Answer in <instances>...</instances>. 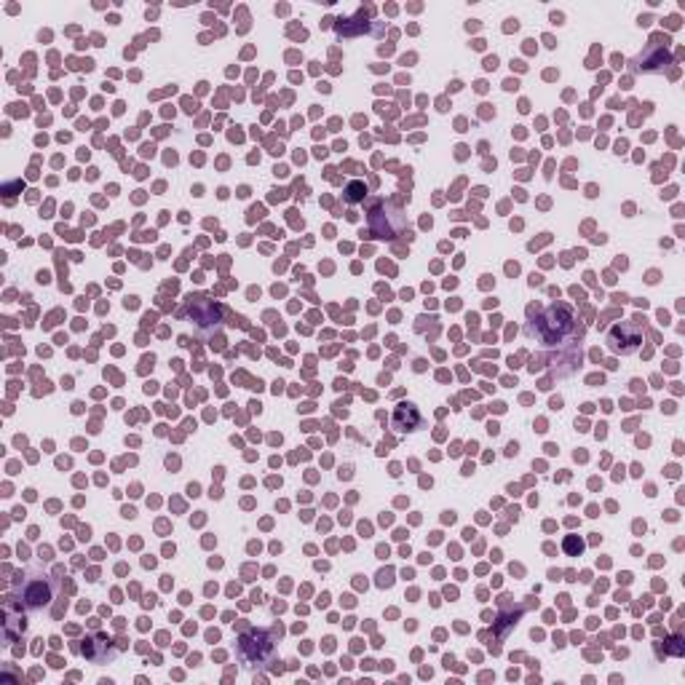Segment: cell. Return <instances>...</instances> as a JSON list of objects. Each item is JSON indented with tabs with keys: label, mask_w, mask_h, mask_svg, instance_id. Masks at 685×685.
Masks as SVG:
<instances>
[{
	"label": "cell",
	"mask_w": 685,
	"mask_h": 685,
	"mask_svg": "<svg viewBox=\"0 0 685 685\" xmlns=\"http://www.w3.org/2000/svg\"><path fill=\"white\" fill-rule=\"evenodd\" d=\"M49 599H52V583L43 581V578H35V581L24 589V602H27V608H43Z\"/></svg>",
	"instance_id": "3"
},
{
	"label": "cell",
	"mask_w": 685,
	"mask_h": 685,
	"mask_svg": "<svg viewBox=\"0 0 685 685\" xmlns=\"http://www.w3.org/2000/svg\"><path fill=\"white\" fill-rule=\"evenodd\" d=\"M394 420L402 431H412V428H418V423H420V415H418V410H415L412 404H402V407L396 410Z\"/></svg>",
	"instance_id": "6"
},
{
	"label": "cell",
	"mask_w": 685,
	"mask_h": 685,
	"mask_svg": "<svg viewBox=\"0 0 685 685\" xmlns=\"http://www.w3.org/2000/svg\"><path fill=\"white\" fill-rule=\"evenodd\" d=\"M364 196H367V188H364L361 182H351V185L345 188V193H342V198H345L348 204H359V201H364Z\"/></svg>",
	"instance_id": "7"
},
{
	"label": "cell",
	"mask_w": 685,
	"mask_h": 685,
	"mask_svg": "<svg viewBox=\"0 0 685 685\" xmlns=\"http://www.w3.org/2000/svg\"><path fill=\"white\" fill-rule=\"evenodd\" d=\"M188 310L190 316L196 319V324L198 326H214L220 322V316H223V308L214 303V300H209L204 294H190L188 297Z\"/></svg>",
	"instance_id": "2"
},
{
	"label": "cell",
	"mask_w": 685,
	"mask_h": 685,
	"mask_svg": "<svg viewBox=\"0 0 685 685\" xmlns=\"http://www.w3.org/2000/svg\"><path fill=\"white\" fill-rule=\"evenodd\" d=\"M370 206H372V212H370V225H372V230H375V236L377 239H394L396 233L404 228V214L399 212V209H388V204H386V209H388V214H391V220L388 217H383L386 212H383V201L377 198V201H370Z\"/></svg>",
	"instance_id": "1"
},
{
	"label": "cell",
	"mask_w": 685,
	"mask_h": 685,
	"mask_svg": "<svg viewBox=\"0 0 685 685\" xmlns=\"http://www.w3.org/2000/svg\"><path fill=\"white\" fill-rule=\"evenodd\" d=\"M608 342L616 348V351H624V354H629L634 351V345L640 342V335L637 332H627V324H618L611 329V335H608Z\"/></svg>",
	"instance_id": "4"
},
{
	"label": "cell",
	"mask_w": 685,
	"mask_h": 685,
	"mask_svg": "<svg viewBox=\"0 0 685 685\" xmlns=\"http://www.w3.org/2000/svg\"><path fill=\"white\" fill-rule=\"evenodd\" d=\"M581 549H583V544L578 541V538H576V535H567V541H565V551H567V554H578Z\"/></svg>",
	"instance_id": "8"
},
{
	"label": "cell",
	"mask_w": 685,
	"mask_h": 685,
	"mask_svg": "<svg viewBox=\"0 0 685 685\" xmlns=\"http://www.w3.org/2000/svg\"><path fill=\"white\" fill-rule=\"evenodd\" d=\"M102 648H110V640H107V634H94V637H88V640H86V645H84L86 659H91L94 664H102L104 659H110V656H113L110 651L104 653Z\"/></svg>",
	"instance_id": "5"
}]
</instances>
